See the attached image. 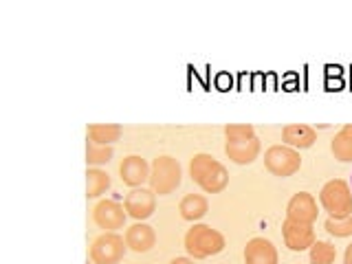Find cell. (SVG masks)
Returning <instances> with one entry per match:
<instances>
[{"mask_svg": "<svg viewBox=\"0 0 352 264\" xmlns=\"http://www.w3.org/2000/svg\"><path fill=\"white\" fill-rule=\"evenodd\" d=\"M192 181L207 194H218L229 185V172L223 163L214 159L212 154L198 152L190 161Z\"/></svg>", "mask_w": 352, "mask_h": 264, "instance_id": "obj_1", "label": "cell"}, {"mask_svg": "<svg viewBox=\"0 0 352 264\" xmlns=\"http://www.w3.org/2000/svg\"><path fill=\"white\" fill-rule=\"evenodd\" d=\"M185 251L187 256L192 260H205V258H212V256H218L220 251L225 249V236L220 234L218 229L209 227V225H196L185 234Z\"/></svg>", "mask_w": 352, "mask_h": 264, "instance_id": "obj_2", "label": "cell"}, {"mask_svg": "<svg viewBox=\"0 0 352 264\" xmlns=\"http://www.w3.org/2000/svg\"><path fill=\"white\" fill-rule=\"evenodd\" d=\"M183 181L181 163L170 154H161L150 165V190L159 196L172 194Z\"/></svg>", "mask_w": 352, "mask_h": 264, "instance_id": "obj_3", "label": "cell"}, {"mask_svg": "<svg viewBox=\"0 0 352 264\" xmlns=\"http://www.w3.org/2000/svg\"><path fill=\"white\" fill-rule=\"evenodd\" d=\"M319 203L330 218L352 216V190L346 181L333 179L319 190Z\"/></svg>", "mask_w": 352, "mask_h": 264, "instance_id": "obj_4", "label": "cell"}, {"mask_svg": "<svg viewBox=\"0 0 352 264\" xmlns=\"http://www.w3.org/2000/svg\"><path fill=\"white\" fill-rule=\"evenodd\" d=\"M264 168H267L273 176H280V179L293 176L302 168L300 150L284 146V143L282 146H271L267 152H264Z\"/></svg>", "mask_w": 352, "mask_h": 264, "instance_id": "obj_5", "label": "cell"}, {"mask_svg": "<svg viewBox=\"0 0 352 264\" xmlns=\"http://www.w3.org/2000/svg\"><path fill=\"white\" fill-rule=\"evenodd\" d=\"M126 240L117 231H104L91 245V262L93 264H119L126 256Z\"/></svg>", "mask_w": 352, "mask_h": 264, "instance_id": "obj_6", "label": "cell"}, {"mask_svg": "<svg viewBox=\"0 0 352 264\" xmlns=\"http://www.w3.org/2000/svg\"><path fill=\"white\" fill-rule=\"evenodd\" d=\"M126 218H128V212L126 207L117 203V201H110V198H104V201H99L93 209V220L99 229L104 231H117V229H124L126 225Z\"/></svg>", "mask_w": 352, "mask_h": 264, "instance_id": "obj_7", "label": "cell"}, {"mask_svg": "<svg viewBox=\"0 0 352 264\" xmlns=\"http://www.w3.org/2000/svg\"><path fill=\"white\" fill-rule=\"evenodd\" d=\"M282 236H284V245L291 251H306L315 245V227L308 223H297V220L286 218L282 223Z\"/></svg>", "mask_w": 352, "mask_h": 264, "instance_id": "obj_8", "label": "cell"}, {"mask_svg": "<svg viewBox=\"0 0 352 264\" xmlns=\"http://www.w3.org/2000/svg\"><path fill=\"white\" fill-rule=\"evenodd\" d=\"M124 207L130 218H135L137 223H143V220H148L154 214V209H157V194L152 190H146V187H135V190H130L126 194Z\"/></svg>", "mask_w": 352, "mask_h": 264, "instance_id": "obj_9", "label": "cell"}, {"mask_svg": "<svg viewBox=\"0 0 352 264\" xmlns=\"http://www.w3.org/2000/svg\"><path fill=\"white\" fill-rule=\"evenodd\" d=\"M119 176L124 185L135 190V187H141L146 181H150V165L139 154H130L119 163Z\"/></svg>", "mask_w": 352, "mask_h": 264, "instance_id": "obj_10", "label": "cell"}, {"mask_svg": "<svg viewBox=\"0 0 352 264\" xmlns=\"http://www.w3.org/2000/svg\"><path fill=\"white\" fill-rule=\"evenodd\" d=\"M317 201L313 194L308 192H297L291 196L289 205H286V218L297 220V223H308L313 225L317 220Z\"/></svg>", "mask_w": 352, "mask_h": 264, "instance_id": "obj_11", "label": "cell"}, {"mask_svg": "<svg viewBox=\"0 0 352 264\" xmlns=\"http://www.w3.org/2000/svg\"><path fill=\"white\" fill-rule=\"evenodd\" d=\"M262 146L258 137H247V139H229L225 143V154L238 163V165H249L258 159Z\"/></svg>", "mask_w": 352, "mask_h": 264, "instance_id": "obj_12", "label": "cell"}, {"mask_svg": "<svg viewBox=\"0 0 352 264\" xmlns=\"http://www.w3.org/2000/svg\"><path fill=\"white\" fill-rule=\"evenodd\" d=\"M245 264H280L278 249L273 247V242L256 236L247 242L245 247Z\"/></svg>", "mask_w": 352, "mask_h": 264, "instance_id": "obj_13", "label": "cell"}, {"mask_svg": "<svg viewBox=\"0 0 352 264\" xmlns=\"http://www.w3.org/2000/svg\"><path fill=\"white\" fill-rule=\"evenodd\" d=\"M124 240L130 251L148 253L154 245H157V234H154V227H150L146 223H135L126 229Z\"/></svg>", "mask_w": 352, "mask_h": 264, "instance_id": "obj_14", "label": "cell"}, {"mask_svg": "<svg viewBox=\"0 0 352 264\" xmlns=\"http://www.w3.org/2000/svg\"><path fill=\"white\" fill-rule=\"evenodd\" d=\"M282 141H284V146L295 148V150L313 148V143L317 141V130L306 124H289L282 130Z\"/></svg>", "mask_w": 352, "mask_h": 264, "instance_id": "obj_15", "label": "cell"}, {"mask_svg": "<svg viewBox=\"0 0 352 264\" xmlns=\"http://www.w3.org/2000/svg\"><path fill=\"white\" fill-rule=\"evenodd\" d=\"M209 212V201L203 194H185L179 203V214L183 220L190 223H198L201 218H205Z\"/></svg>", "mask_w": 352, "mask_h": 264, "instance_id": "obj_16", "label": "cell"}, {"mask_svg": "<svg viewBox=\"0 0 352 264\" xmlns=\"http://www.w3.org/2000/svg\"><path fill=\"white\" fill-rule=\"evenodd\" d=\"M330 152L341 163L352 161V124H346L337 130V135L330 141Z\"/></svg>", "mask_w": 352, "mask_h": 264, "instance_id": "obj_17", "label": "cell"}, {"mask_svg": "<svg viewBox=\"0 0 352 264\" xmlns=\"http://www.w3.org/2000/svg\"><path fill=\"white\" fill-rule=\"evenodd\" d=\"M121 126L117 124H91L88 126V139L99 143V146H113L121 137Z\"/></svg>", "mask_w": 352, "mask_h": 264, "instance_id": "obj_18", "label": "cell"}, {"mask_svg": "<svg viewBox=\"0 0 352 264\" xmlns=\"http://www.w3.org/2000/svg\"><path fill=\"white\" fill-rule=\"evenodd\" d=\"M110 187V174L99 170V168H88L86 170V196L88 198H97L106 194Z\"/></svg>", "mask_w": 352, "mask_h": 264, "instance_id": "obj_19", "label": "cell"}, {"mask_svg": "<svg viewBox=\"0 0 352 264\" xmlns=\"http://www.w3.org/2000/svg\"><path fill=\"white\" fill-rule=\"evenodd\" d=\"M308 258H311V264H333L337 260V249L328 240H315Z\"/></svg>", "mask_w": 352, "mask_h": 264, "instance_id": "obj_20", "label": "cell"}, {"mask_svg": "<svg viewBox=\"0 0 352 264\" xmlns=\"http://www.w3.org/2000/svg\"><path fill=\"white\" fill-rule=\"evenodd\" d=\"M113 154H115L113 146H99V143H95L91 139L86 141V163L91 165V168L108 163L113 159Z\"/></svg>", "mask_w": 352, "mask_h": 264, "instance_id": "obj_21", "label": "cell"}, {"mask_svg": "<svg viewBox=\"0 0 352 264\" xmlns=\"http://www.w3.org/2000/svg\"><path fill=\"white\" fill-rule=\"evenodd\" d=\"M326 231L335 238H352V216L346 218H326Z\"/></svg>", "mask_w": 352, "mask_h": 264, "instance_id": "obj_22", "label": "cell"}, {"mask_svg": "<svg viewBox=\"0 0 352 264\" xmlns=\"http://www.w3.org/2000/svg\"><path fill=\"white\" fill-rule=\"evenodd\" d=\"M225 137L229 139H247V137H256V130L251 124H227L225 126Z\"/></svg>", "mask_w": 352, "mask_h": 264, "instance_id": "obj_23", "label": "cell"}, {"mask_svg": "<svg viewBox=\"0 0 352 264\" xmlns=\"http://www.w3.org/2000/svg\"><path fill=\"white\" fill-rule=\"evenodd\" d=\"M344 264H352V242L346 247V253H344Z\"/></svg>", "mask_w": 352, "mask_h": 264, "instance_id": "obj_24", "label": "cell"}, {"mask_svg": "<svg viewBox=\"0 0 352 264\" xmlns=\"http://www.w3.org/2000/svg\"><path fill=\"white\" fill-rule=\"evenodd\" d=\"M170 264H194V260L192 258H174Z\"/></svg>", "mask_w": 352, "mask_h": 264, "instance_id": "obj_25", "label": "cell"}, {"mask_svg": "<svg viewBox=\"0 0 352 264\" xmlns=\"http://www.w3.org/2000/svg\"><path fill=\"white\" fill-rule=\"evenodd\" d=\"M350 190H352V181H350Z\"/></svg>", "mask_w": 352, "mask_h": 264, "instance_id": "obj_26", "label": "cell"}, {"mask_svg": "<svg viewBox=\"0 0 352 264\" xmlns=\"http://www.w3.org/2000/svg\"><path fill=\"white\" fill-rule=\"evenodd\" d=\"M88 264H93V262H88Z\"/></svg>", "mask_w": 352, "mask_h": 264, "instance_id": "obj_27", "label": "cell"}]
</instances>
